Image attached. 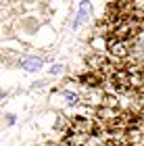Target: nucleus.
<instances>
[{"mask_svg": "<svg viewBox=\"0 0 144 146\" xmlns=\"http://www.w3.org/2000/svg\"><path fill=\"white\" fill-rule=\"evenodd\" d=\"M90 9H92V6H90V2H86V0H84V2L80 4V15H77L73 27H80L82 21H86V17H90Z\"/></svg>", "mask_w": 144, "mask_h": 146, "instance_id": "f257e3e1", "label": "nucleus"}, {"mask_svg": "<svg viewBox=\"0 0 144 146\" xmlns=\"http://www.w3.org/2000/svg\"><path fill=\"white\" fill-rule=\"evenodd\" d=\"M42 58H36V56H31V58H25V61H21V67L25 71H38V69H42Z\"/></svg>", "mask_w": 144, "mask_h": 146, "instance_id": "f03ea898", "label": "nucleus"}, {"mask_svg": "<svg viewBox=\"0 0 144 146\" xmlns=\"http://www.w3.org/2000/svg\"><path fill=\"white\" fill-rule=\"evenodd\" d=\"M65 98H67L69 102H75V100H77V98H75L73 94H71V92H65Z\"/></svg>", "mask_w": 144, "mask_h": 146, "instance_id": "7ed1b4c3", "label": "nucleus"}]
</instances>
